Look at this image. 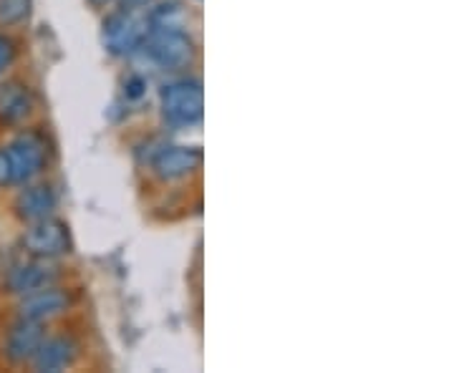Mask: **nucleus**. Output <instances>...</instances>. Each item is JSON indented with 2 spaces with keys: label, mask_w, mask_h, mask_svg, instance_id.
Returning <instances> with one entry per match:
<instances>
[{
  "label": "nucleus",
  "mask_w": 454,
  "mask_h": 373,
  "mask_svg": "<svg viewBox=\"0 0 454 373\" xmlns=\"http://www.w3.org/2000/svg\"><path fill=\"white\" fill-rule=\"evenodd\" d=\"M23 250L31 255V258H43L53 260L61 258L66 253H71V237H68V228L64 222L46 217V220H38L31 222V228L23 232Z\"/></svg>",
  "instance_id": "obj_4"
},
{
  "label": "nucleus",
  "mask_w": 454,
  "mask_h": 373,
  "mask_svg": "<svg viewBox=\"0 0 454 373\" xmlns=\"http://www.w3.org/2000/svg\"><path fill=\"white\" fill-rule=\"evenodd\" d=\"M91 3H94V5H106L109 0H91Z\"/></svg>",
  "instance_id": "obj_19"
},
{
  "label": "nucleus",
  "mask_w": 454,
  "mask_h": 373,
  "mask_svg": "<svg viewBox=\"0 0 454 373\" xmlns=\"http://www.w3.org/2000/svg\"><path fill=\"white\" fill-rule=\"evenodd\" d=\"M145 86H146L145 79H139V76H131V79H127V97L139 98L142 94H145Z\"/></svg>",
  "instance_id": "obj_17"
},
{
  "label": "nucleus",
  "mask_w": 454,
  "mask_h": 373,
  "mask_svg": "<svg viewBox=\"0 0 454 373\" xmlns=\"http://www.w3.org/2000/svg\"><path fill=\"white\" fill-rule=\"evenodd\" d=\"M33 112L31 91L23 83H3L0 86V121L5 124H20Z\"/></svg>",
  "instance_id": "obj_12"
},
{
  "label": "nucleus",
  "mask_w": 454,
  "mask_h": 373,
  "mask_svg": "<svg viewBox=\"0 0 454 373\" xmlns=\"http://www.w3.org/2000/svg\"><path fill=\"white\" fill-rule=\"evenodd\" d=\"M162 114L172 127H195L205 112V94L197 79H179L167 83L160 94Z\"/></svg>",
  "instance_id": "obj_1"
},
{
  "label": "nucleus",
  "mask_w": 454,
  "mask_h": 373,
  "mask_svg": "<svg viewBox=\"0 0 454 373\" xmlns=\"http://www.w3.org/2000/svg\"><path fill=\"white\" fill-rule=\"evenodd\" d=\"M31 0H0V26L13 28L31 16Z\"/></svg>",
  "instance_id": "obj_14"
},
{
  "label": "nucleus",
  "mask_w": 454,
  "mask_h": 373,
  "mask_svg": "<svg viewBox=\"0 0 454 373\" xmlns=\"http://www.w3.org/2000/svg\"><path fill=\"white\" fill-rule=\"evenodd\" d=\"M146 49L152 58L167 71H179L195 61V41L184 33V28H160L149 31Z\"/></svg>",
  "instance_id": "obj_3"
},
{
  "label": "nucleus",
  "mask_w": 454,
  "mask_h": 373,
  "mask_svg": "<svg viewBox=\"0 0 454 373\" xmlns=\"http://www.w3.org/2000/svg\"><path fill=\"white\" fill-rule=\"evenodd\" d=\"M149 18L134 8H121L104 20V46L116 56H129L149 38Z\"/></svg>",
  "instance_id": "obj_2"
},
{
  "label": "nucleus",
  "mask_w": 454,
  "mask_h": 373,
  "mask_svg": "<svg viewBox=\"0 0 454 373\" xmlns=\"http://www.w3.org/2000/svg\"><path fill=\"white\" fill-rule=\"evenodd\" d=\"M13 184V164L8 157V149H0V187Z\"/></svg>",
  "instance_id": "obj_16"
},
{
  "label": "nucleus",
  "mask_w": 454,
  "mask_h": 373,
  "mask_svg": "<svg viewBox=\"0 0 454 373\" xmlns=\"http://www.w3.org/2000/svg\"><path fill=\"white\" fill-rule=\"evenodd\" d=\"M56 192L46 187V184H33V187H26L20 195L16 197V212L20 220L26 222H38V220H46V217H53V210H56Z\"/></svg>",
  "instance_id": "obj_11"
},
{
  "label": "nucleus",
  "mask_w": 454,
  "mask_h": 373,
  "mask_svg": "<svg viewBox=\"0 0 454 373\" xmlns=\"http://www.w3.org/2000/svg\"><path fill=\"white\" fill-rule=\"evenodd\" d=\"M202 164V149L200 146H167L154 157V175L164 182L182 179L192 175Z\"/></svg>",
  "instance_id": "obj_7"
},
{
  "label": "nucleus",
  "mask_w": 454,
  "mask_h": 373,
  "mask_svg": "<svg viewBox=\"0 0 454 373\" xmlns=\"http://www.w3.org/2000/svg\"><path fill=\"white\" fill-rule=\"evenodd\" d=\"M149 0H121V5H127V8H139V5H146Z\"/></svg>",
  "instance_id": "obj_18"
},
{
  "label": "nucleus",
  "mask_w": 454,
  "mask_h": 373,
  "mask_svg": "<svg viewBox=\"0 0 454 373\" xmlns=\"http://www.w3.org/2000/svg\"><path fill=\"white\" fill-rule=\"evenodd\" d=\"M71 308V295L59 288H41V291L26 292L20 300V318H28L35 323H49L53 318L64 315Z\"/></svg>",
  "instance_id": "obj_6"
},
{
  "label": "nucleus",
  "mask_w": 454,
  "mask_h": 373,
  "mask_svg": "<svg viewBox=\"0 0 454 373\" xmlns=\"http://www.w3.org/2000/svg\"><path fill=\"white\" fill-rule=\"evenodd\" d=\"M46 139L35 131H23L8 144V157L13 164V184H26L38 177L46 167Z\"/></svg>",
  "instance_id": "obj_5"
},
{
  "label": "nucleus",
  "mask_w": 454,
  "mask_h": 373,
  "mask_svg": "<svg viewBox=\"0 0 454 373\" xmlns=\"http://www.w3.org/2000/svg\"><path fill=\"white\" fill-rule=\"evenodd\" d=\"M13 58H16V43L8 35H0V76L13 64Z\"/></svg>",
  "instance_id": "obj_15"
},
{
  "label": "nucleus",
  "mask_w": 454,
  "mask_h": 373,
  "mask_svg": "<svg viewBox=\"0 0 454 373\" xmlns=\"http://www.w3.org/2000/svg\"><path fill=\"white\" fill-rule=\"evenodd\" d=\"M79 343L71 336H53V338H43L38 351L33 354L31 363L35 371H64L68 366H74V361L79 358Z\"/></svg>",
  "instance_id": "obj_8"
},
{
  "label": "nucleus",
  "mask_w": 454,
  "mask_h": 373,
  "mask_svg": "<svg viewBox=\"0 0 454 373\" xmlns=\"http://www.w3.org/2000/svg\"><path fill=\"white\" fill-rule=\"evenodd\" d=\"M56 277H59V270L51 265L49 260L33 258L31 262H20V265H16V268L8 273V277H5V285H8V291L11 292L26 295V292L49 288Z\"/></svg>",
  "instance_id": "obj_9"
},
{
  "label": "nucleus",
  "mask_w": 454,
  "mask_h": 373,
  "mask_svg": "<svg viewBox=\"0 0 454 373\" xmlns=\"http://www.w3.org/2000/svg\"><path fill=\"white\" fill-rule=\"evenodd\" d=\"M46 338L43 333V323H35L28 318H20L5 338V356L11 358L13 363H26L31 361L33 354L38 351L41 341Z\"/></svg>",
  "instance_id": "obj_10"
},
{
  "label": "nucleus",
  "mask_w": 454,
  "mask_h": 373,
  "mask_svg": "<svg viewBox=\"0 0 454 373\" xmlns=\"http://www.w3.org/2000/svg\"><path fill=\"white\" fill-rule=\"evenodd\" d=\"M146 18H149V28L152 31H160V28H184L187 13H184V8L179 3L169 0V3H162L160 8H154Z\"/></svg>",
  "instance_id": "obj_13"
}]
</instances>
